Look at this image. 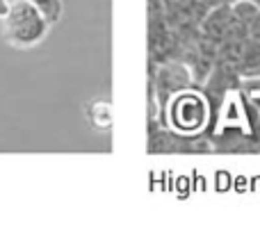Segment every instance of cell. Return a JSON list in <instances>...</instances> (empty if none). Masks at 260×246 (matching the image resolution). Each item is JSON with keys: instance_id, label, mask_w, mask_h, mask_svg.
Segmentation results:
<instances>
[{"instance_id": "cell-7", "label": "cell", "mask_w": 260, "mask_h": 246, "mask_svg": "<svg viewBox=\"0 0 260 246\" xmlns=\"http://www.w3.org/2000/svg\"><path fill=\"white\" fill-rule=\"evenodd\" d=\"M231 9H233L235 18H238L240 23H244L247 27H249V23H251L253 18L258 16V12H260V7L256 3H251V0H238V3L231 5Z\"/></svg>"}, {"instance_id": "cell-10", "label": "cell", "mask_w": 260, "mask_h": 246, "mask_svg": "<svg viewBox=\"0 0 260 246\" xmlns=\"http://www.w3.org/2000/svg\"><path fill=\"white\" fill-rule=\"evenodd\" d=\"M9 0H0V21H3L5 16H7V12H9Z\"/></svg>"}, {"instance_id": "cell-4", "label": "cell", "mask_w": 260, "mask_h": 246, "mask_svg": "<svg viewBox=\"0 0 260 246\" xmlns=\"http://www.w3.org/2000/svg\"><path fill=\"white\" fill-rule=\"evenodd\" d=\"M199 32L208 39L217 41V44L224 39H233V37H249V27L235 18L229 3H221L217 7L208 9V14L199 25Z\"/></svg>"}, {"instance_id": "cell-1", "label": "cell", "mask_w": 260, "mask_h": 246, "mask_svg": "<svg viewBox=\"0 0 260 246\" xmlns=\"http://www.w3.org/2000/svg\"><path fill=\"white\" fill-rule=\"evenodd\" d=\"M50 21L30 0H14L3 18V39L14 48H35L48 37Z\"/></svg>"}, {"instance_id": "cell-6", "label": "cell", "mask_w": 260, "mask_h": 246, "mask_svg": "<svg viewBox=\"0 0 260 246\" xmlns=\"http://www.w3.org/2000/svg\"><path fill=\"white\" fill-rule=\"evenodd\" d=\"M244 44H247V37H233V39L219 41V46H217V62L238 68L244 55Z\"/></svg>"}, {"instance_id": "cell-2", "label": "cell", "mask_w": 260, "mask_h": 246, "mask_svg": "<svg viewBox=\"0 0 260 246\" xmlns=\"http://www.w3.org/2000/svg\"><path fill=\"white\" fill-rule=\"evenodd\" d=\"M162 125L176 130L180 134H194L203 132L210 119V100L203 94V89L197 87H187V89L178 91L174 98L167 103L162 110Z\"/></svg>"}, {"instance_id": "cell-12", "label": "cell", "mask_w": 260, "mask_h": 246, "mask_svg": "<svg viewBox=\"0 0 260 246\" xmlns=\"http://www.w3.org/2000/svg\"><path fill=\"white\" fill-rule=\"evenodd\" d=\"M224 3H229V5H233V3H238V0H224Z\"/></svg>"}, {"instance_id": "cell-9", "label": "cell", "mask_w": 260, "mask_h": 246, "mask_svg": "<svg viewBox=\"0 0 260 246\" xmlns=\"http://www.w3.org/2000/svg\"><path fill=\"white\" fill-rule=\"evenodd\" d=\"M249 37H251V39H256V41H260V12H258V16L249 23Z\"/></svg>"}, {"instance_id": "cell-11", "label": "cell", "mask_w": 260, "mask_h": 246, "mask_svg": "<svg viewBox=\"0 0 260 246\" xmlns=\"http://www.w3.org/2000/svg\"><path fill=\"white\" fill-rule=\"evenodd\" d=\"M199 3H201V5H206L208 9H212V7H217V5H221V3H224V0H199Z\"/></svg>"}, {"instance_id": "cell-13", "label": "cell", "mask_w": 260, "mask_h": 246, "mask_svg": "<svg viewBox=\"0 0 260 246\" xmlns=\"http://www.w3.org/2000/svg\"><path fill=\"white\" fill-rule=\"evenodd\" d=\"M251 3H256V5H258V7H260V0H251Z\"/></svg>"}, {"instance_id": "cell-14", "label": "cell", "mask_w": 260, "mask_h": 246, "mask_svg": "<svg viewBox=\"0 0 260 246\" xmlns=\"http://www.w3.org/2000/svg\"><path fill=\"white\" fill-rule=\"evenodd\" d=\"M256 78H260V68H258V73H256Z\"/></svg>"}, {"instance_id": "cell-3", "label": "cell", "mask_w": 260, "mask_h": 246, "mask_svg": "<svg viewBox=\"0 0 260 246\" xmlns=\"http://www.w3.org/2000/svg\"><path fill=\"white\" fill-rule=\"evenodd\" d=\"M187 87H194V80L189 68L180 59H169V62H162L155 68H151V89L155 91L157 103H160V117L167 103Z\"/></svg>"}, {"instance_id": "cell-8", "label": "cell", "mask_w": 260, "mask_h": 246, "mask_svg": "<svg viewBox=\"0 0 260 246\" xmlns=\"http://www.w3.org/2000/svg\"><path fill=\"white\" fill-rule=\"evenodd\" d=\"M32 5H37V7L44 12V16L50 21V25H55V23H59V18H62L64 14V5L62 0H30Z\"/></svg>"}, {"instance_id": "cell-5", "label": "cell", "mask_w": 260, "mask_h": 246, "mask_svg": "<svg viewBox=\"0 0 260 246\" xmlns=\"http://www.w3.org/2000/svg\"><path fill=\"white\" fill-rule=\"evenodd\" d=\"M85 119L94 130L108 132L114 125V108L108 98H91L85 103Z\"/></svg>"}]
</instances>
